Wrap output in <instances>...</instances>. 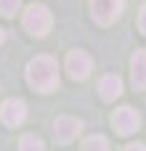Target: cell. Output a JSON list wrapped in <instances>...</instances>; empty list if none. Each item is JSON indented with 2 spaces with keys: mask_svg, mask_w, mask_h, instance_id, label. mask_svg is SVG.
Listing matches in <instances>:
<instances>
[{
  "mask_svg": "<svg viewBox=\"0 0 146 151\" xmlns=\"http://www.w3.org/2000/svg\"><path fill=\"white\" fill-rule=\"evenodd\" d=\"M25 81L33 91L50 93L58 88V63L50 55H35L25 68Z\"/></svg>",
  "mask_w": 146,
  "mask_h": 151,
  "instance_id": "obj_1",
  "label": "cell"
},
{
  "mask_svg": "<svg viewBox=\"0 0 146 151\" xmlns=\"http://www.w3.org/2000/svg\"><path fill=\"white\" fill-rule=\"evenodd\" d=\"M23 25H25V30L30 35L43 38V35H48L50 25H53V13L45 5H30L25 10V15H23Z\"/></svg>",
  "mask_w": 146,
  "mask_h": 151,
  "instance_id": "obj_2",
  "label": "cell"
},
{
  "mask_svg": "<svg viewBox=\"0 0 146 151\" xmlns=\"http://www.w3.org/2000/svg\"><path fill=\"white\" fill-rule=\"evenodd\" d=\"M91 15L98 25H111L124 15V0H91Z\"/></svg>",
  "mask_w": 146,
  "mask_h": 151,
  "instance_id": "obj_3",
  "label": "cell"
},
{
  "mask_svg": "<svg viewBox=\"0 0 146 151\" xmlns=\"http://www.w3.org/2000/svg\"><path fill=\"white\" fill-rule=\"evenodd\" d=\"M111 124H114L116 134L131 136V134H136V131L141 129V116H139V111H134L131 106H121V108H116V111H114Z\"/></svg>",
  "mask_w": 146,
  "mask_h": 151,
  "instance_id": "obj_4",
  "label": "cell"
},
{
  "mask_svg": "<svg viewBox=\"0 0 146 151\" xmlns=\"http://www.w3.org/2000/svg\"><path fill=\"white\" fill-rule=\"evenodd\" d=\"M91 68H93V60L83 50H70L65 58V70H68V78H73V81H86L91 76Z\"/></svg>",
  "mask_w": 146,
  "mask_h": 151,
  "instance_id": "obj_5",
  "label": "cell"
},
{
  "mask_svg": "<svg viewBox=\"0 0 146 151\" xmlns=\"http://www.w3.org/2000/svg\"><path fill=\"white\" fill-rule=\"evenodd\" d=\"M83 131L81 119H73V116H58L53 124V139L58 144H70L76 141V136Z\"/></svg>",
  "mask_w": 146,
  "mask_h": 151,
  "instance_id": "obj_6",
  "label": "cell"
},
{
  "mask_svg": "<svg viewBox=\"0 0 146 151\" xmlns=\"http://www.w3.org/2000/svg\"><path fill=\"white\" fill-rule=\"evenodd\" d=\"M25 116H28V108H25V103L20 98H8L0 106V119H3L5 126H10V129H18L25 121Z\"/></svg>",
  "mask_w": 146,
  "mask_h": 151,
  "instance_id": "obj_7",
  "label": "cell"
},
{
  "mask_svg": "<svg viewBox=\"0 0 146 151\" xmlns=\"http://www.w3.org/2000/svg\"><path fill=\"white\" fill-rule=\"evenodd\" d=\"M131 83H134L136 91L146 88V48L136 50L131 55Z\"/></svg>",
  "mask_w": 146,
  "mask_h": 151,
  "instance_id": "obj_8",
  "label": "cell"
},
{
  "mask_svg": "<svg viewBox=\"0 0 146 151\" xmlns=\"http://www.w3.org/2000/svg\"><path fill=\"white\" fill-rule=\"evenodd\" d=\"M121 91H124V81L116 73H106L98 81V93H101L103 101H116L121 96Z\"/></svg>",
  "mask_w": 146,
  "mask_h": 151,
  "instance_id": "obj_9",
  "label": "cell"
},
{
  "mask_svg": "<svg viewBox=\"0 0 146 151\" xmlns=\"http://www.w3.org/2000/svg\"><path fill=\"white\" fill-rule=\"evenodd\" d=\"M81 151H111V146H108V141H106V136H101V134H96V136H88V139L83 141V146H81Z\"/></svg>",
  "mask_w": 146,
  "mask_h": 151,
  "instance_id": "obj_10",
  "label": "cell"
},
{
  "mask_svg": "<svg viewBox=\"0 0 146 151\" xmlns=\"http://www.w3.org/2000/svg\"><path fill=\"white\" fill-rule=\"evenodd\" d=\"M18 149L20 151H43V139L35 134H25L18 141Z\"/></svg>",
  "mask_w": 146,
  "mask_h": 151,
  "instance_id": "obj_11",
  "label": "cell"
},
{
  "mask_svg": "<svg viewBox=\"0 0 146 151\" xmlns=\"http://www.w3.org/2000/svg\"><path fill=\"white\" fill-rule=\"evenodd\" d=\"M20 8V0H0V15L3 18H13Z\"/></svg>",
  "mask_w": 146,
  "mask_h": 151,
  "instance_id": "obj_12",
  "label": "cell"
},
{
  "mask_svg": "<svg viewBox=\"0 0 146 151\" xmlns=\"http://www.w3.org/2000/svg\"><path fill=\"white\" fill-rule=\"evenodd\" d=\"M139 30L146 35V5L141 8V13H139Z\"/></svg>",
  "mask_w": 146,
  "mask_h": 151,
  "instance_id": "obj_13",
  "label": "cell"
},
{
  "mask_svg": "<svg viewBox=\"0 0 146 151\" xmlns=\"http://www.w3.org/2000/svg\"><path fill=\"white\" fill-rule=\"evenodd\" d=\"M124 151H146V146H144V144H139V141H134V144H129Z\"/></svg>",
  "mask_w": 146,
  "mask_h": 151,
  "instance_id": "obj_14",
  "label": "cell"
},
{
  "mask_svg": "<svg viewBox=\"0 0 146 151\" xmlns=\"http://www.w3.org/2000/svg\"><path fill=\"white\" fill-rule=\"evenodd\" d=\"M5 43V30H3V28H0V45Z\"/></svg>",
  "mask_w": 146,
  "mask_h": 151,
  "instance_id": "obj_15",
  "label": "cell"
}]
</instances>
